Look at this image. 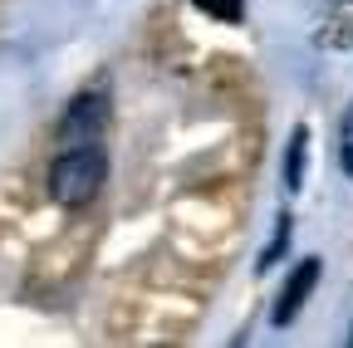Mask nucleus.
<instances>
[{"mask_svg":"<svg viewBox=\"0 0 353 348\" xmlns=\"http://www.w3.org/2000/svg\"><path fill=\"white\" fill-rule=\"evenodd\" d=\"M108 182V152L103 143H64L50 162V196L59 206H88Z\"/></svg>","mask_w":353,"mask_h":348,"instance_id":"1","label":"nucleus"},{"mask_svg":"<svg viewBox=\"0 0 353 348\" xmlns=\"http://www.w3.org/2000/svg\"><path fill=\"white\" fill-rule=\"evenodd\" d=\"M108 118H113V99L103 83L99 89H79L59 118V138L64 143H99L108 133Z\"/></svg>","mask_w":353,"mask_h":348,"instance_id":"2","label":"nucleus"},{"mask_svg":"<svg viewBox=\"0 0 353 348\" xmlns=\"http://www.w3.org/2000/svg\"><path fill=\"white\" fill-rule=\"evenodd\" d=\"M319 275H324V260H319V255H304L299 265L290 270V280L280 285V294H275V304H270V324H275V329H285V324L299 319V309L309 304V294H314Z\"/></svg>","mask_w":353,"mask_h":348,"instance_id":"3","label":"nucleus"},{"mask_svg":"<svg viewBox=\"0 0 353 348\" xmlns=\"http://www.w3.org/2000/svg\"><path fill=\"white\" fill-rule=\"evenodd\" d=\"M304 162H309V127L299 123L290 133V143H285V192L304 187Z\"/></svg>","mask_w":353,"mask_h":348,"instance_id":"4","label":"nucleus"},{"mask_svg":"<svg viewBox=\"0 0 353 348\" xmlns=\"http://www.w3.org/2000/svg\"><path fill=\"white\" fill-rule=\"evenodd\" d=\"M290 240H294V216L280 211L275 216V236H270V245H265V255H260V270H275L285 260V250H290Z\"/></svg>","mask_w":353,"mask_h":348,"instance_id":"5","label":"nucleus"},{"mask_svg":"<svg viewBox=\"0 0 353 348\" xmlns=\"http://www.w3.org/2000/svg\"><path fill=\"white\" fill-rule=\"evenodd\" d=\"M192 6H196L201 15L221 20V25H241V20H245V0H192Z\"/></svg>","mask_w":353,"mask_h":348,"instance_id":"6","label":"nucleus"},{"mask_svg":"<svg viewBox=\"0 0 353 348\" xmlns=\"http://www.w3.org/2000/svg\"><path fill=\"white\" fill-rule=\"evenodd\" d=\"M339 162H343V172L353 177V108H348L343 123H339Z\"/></svg>","mask_w":353,"mask_h":348,"instance_id":"7","label":"nucleus"},{"mask_svg":"<svg viewBox=\"0 0 353 348\" xmlns=\"http://www.w3.org/2000/svg\"><path fill=\"white\" fill-rule=\"evenodd\" d=\"M348 343H353V334H348Z\"/></svg>","mask_w":353,"mask_h":348,"instance_id":"8","label":"nucleus"}]
</instances>
